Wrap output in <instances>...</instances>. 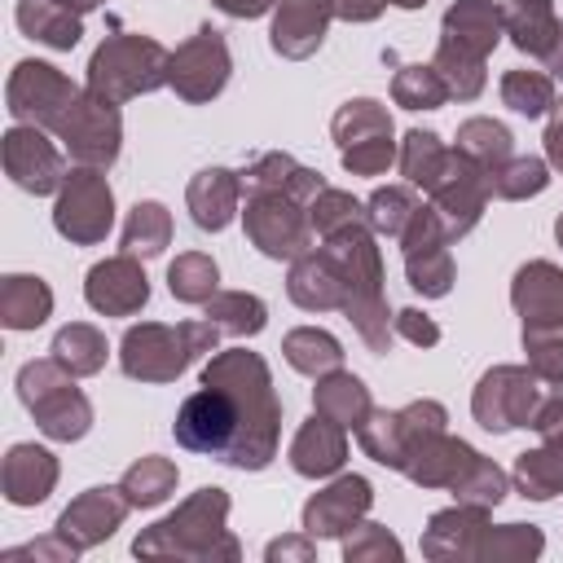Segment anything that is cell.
<instances>
[{"label": "cell", "mask_w": 563, "mask_h": 563, "mask_svg": "<svg viewBox=\"0 0 563 563\" xmlns=\"http://www.w3.org/2000/svg\"><path fill=\"white\" fill-rule=\"evenodd\" d=\"M172 435L180 449L233 471H264L282 444V400L273 391L268 361L246 347L211 352L202 387L176 409Z\"/></svg>", "instance_id": "cell-1"}, {"label": "cell", "mask_w": 563, "mask_h": 563, "mask_svg": "<svg viewBox=\"0 0 563 563\" xmlns=\"http://www.w3.org/2000/svg\"><path fill=\"white\" fill-rule=\"evenodd\" d=\"M325 189V176L303 167L295 154L286 150H268L260 158L246 163L242 172V229L246 242L264 255V260H299L303 251L317 246L312 220H308V202Z\"/></svg>", "instance_id": "cell-2"}, {"label": "cell", "mask_w": 563, "mask_h": 563, "mask_svg": "<svg viewBox=\"0 0 563 563\" xmlns=\"http://www.w3.org/2000/svg\"><path fill=\"white\" fill-rule=\"evenodd\" d=\"M229 493L207 484L189 493L172 515L141 528L132 541L136 559H176V563H238L242 541L229 532Z\"/></svg>", "instance_id": "cell-3"}, {"label": "cell", "mask_w": 563, "mask_h": 563, "mask_svg": "<svg viewBox=\"0 0 563 563\" xmlns=\"http://www.w3.org/2000/svg\"><path fill=\"white\" fill-rule=\"evenodd\" d=\"M339 268H343V286H347V299H343V317L352 321V330L365 339L369 352H387L391 339H396V325H391V308H387V295H383V255H378V233L356 220L330 238H321Z\"/></svg>", "instance_id": "cell-4"}, {"label": "cell", "mask_w": 563, "mask_h": 563, "mask_svg": "<svg viewBox=\"0 0 563 563\" xmlns=\"http://www.w3.org/2000/svg\"><path fill=\"white\" fill-rule=\"evenodd\" d=\"M220 330L202 321H136L119 339V369L136 383H176L198 356H211Z\"/></svg>", "instance_id": "cell-5"}, {"label": "cell", "mask_w": 563, "mask_h": 563, "mask_svg": "<svg viewBox=\"0 0 563 563\" xmlns=\"http://www.w3.org/2000/svg\"><path fill=\"white\" fill-rule=\"evenodd\" d=\"M167 75H172V53L154 35L114 31L92 48L84 88L106 97V101H114V106H123L132 97H145V92L163 88Z\"/></svg>", "instance_id": "cell-6"}, {"label": "cell", "mask_w": 563, "mask_h": 563, "mask_svg": "<svg viewBox=\"0 0 563 563\" xmlns=\"http://www.w3.org/2000/svg\"><path fill=\"white\" fill-rule=\"evenodd\" d=\"M18 400L26 405L35 427L57 444L84 440L92 431V400L75 387V374L53 356L26 361L18 369Z\"/></svg>", "instance_id": "cell-7"}, {"label": "cell", "mask_w": 563, "mask_h": 563, "mask_svg": "<svg viewBox=\"0 0 563 563\" xmlns=\"http://www.w3.org/2000/svg\"><path fill=\"white\" fill-rule=\"evenodd\" d=\"M330 136L339 145L343 172H352V176H383L400 158L396 123H391L387 106L374 101V97L343 101L334 110V119H330Z\"/></svg>", "instance_id": "cell-8"}, {"label": "cell", "mask_w": 563, "mask_h": 563, "mask_svg": "<svg viewBox=\"0 0 563 563\" xmlns=\"http://www.w3.org/2000/svg\"><path fill=\"white\" fill-rule=\"evenodd\" d=\"M4 101H9L4 110L13 114V123H31V128H44V132L62 136L70 114H75V106L84 101V88L70 84L57 66L26 57V62H18L9 70Z\"/></svg>", "instance_id": "cell-9"}, {"label": "cell", "mask_w": 563, "mask_h": 563, "mask_svg": "<svg viewBox=\"0 0 563 563\" xmlns=\"http://www.w3.org/2000/svg\"><path fill=\"white\" fill-rule=\"evenodd\" d=\"M53 229L70 246H97L114 229V189L106 180V167H84L75 163L66 172V185L57 189L53 202Z\"/></svg>", "instance_id": "cell-10"}, {"label": "cell", "mask_w": 563, "mask_h": 563, "mask_svg": "<svg viewBox=\"0 0 563 563\" xmlns=\"http://www.w3.org/2000/svg\"><path fill=\"white\" fill-rule=\"evenodd\" d=\"M449 427V409L440 400H409L405 409H374L361 427H356V444L365 449V457H374L387 471H400L409 449Z\"/></svg>", "instance_id": "cell-11"}, {"label": "cell", "mask_w": 563, "mask_h": 563, "mask_svg": "<svg viewBox=\"0 0 563 563\" xmlns=\"http://www.w3.org/2000/svg\"><path fill=\"white\" fill-rule=\"evenodd\" d=\"M541 387L545 383L532 374V365H493V369H484V378L471 391V413L484 431L506 435V431L532 422Z\"/></svg>", "instance_id": "cell-12"}, {"label": "cell", "mask_w": 563, "mask_h": 563, "mask_svg": "<svg viewBox=\"0 0 563 563\" xmlns=\"http://www.w3.org/2000/svg\"><path fill=\"white\" fill-rule=\"evenodd\" d=\"M396 246H400V260H405V277L422 299H444L453 290V277H457L453 255H449L453 238L444 233L431 202H422L413 211V220H409V229L400 233Z\"/></svg>", "instance_id": "cell-13"}, {"label": "cell", "mask_w": 563, "mask_h": 563, "mask_svg": "<svg viewBox=\"0 0 563 563\" xmlns=\"http://www.w3.org/2000/svg\"><path fill=\"white\" fill-rule=\"evenodd\" d=\"M229 75H233V57H229L224 35L216 26H198L185 44H176L167 88L180 101L202 106V101H216L229 88Z\"/></svg>", "instance_id": "cell-14"}, {"label": "cell", "mask_w": 563, "mask_h": 563, "mask_svg": "<svg viewBox=\"0 0 563 563\" xmlns=\"http://www.w3.org/2000/svg\"><path fill=\"white\" fill-rule=\"evenodd\" d=\"M427 198H431L444 233L457 242V238H466L484 220V207H488L493 194H488V176L462 150H449L440 176L427 185Z\"/></svg>", "instance_id": "cell-15"}, {"label": "cell", "mask_w": 563, "mask_h": 563, "mask_svg": "<svg viewBox=\"0 0 563 563\" xmlns=\"http://www.w3.org/2000/svg\"><path fill=\"white\" fill-rule=\"evenodd\" d=\"M4 176L22 189V194H57L66 185V158L62 150L48 141L44 128L31 123H13L4 132Z\"/></svg>", "instance_id": "cell-16"}, {"label": "cell", "mask_w": 563, "mask_h": 563, "mask_svg": "<svg viewBox=\"0 0 563 563\" xmlns=\"http://www.w3.org/2000/svg\"><path fill=\"white\" fill-rule=\"evenodd\" d=\"M84 299L101 317H136L150 303V277H145V268H141L136 255L119 251V255H110V260H101V264L88 268Z\"/></svg>", "instance_id": "cell-17"}, {"label": "cell", "mask_w": 563, "mask_h": 563, "mask_svg": "<svg viewBox=\"0 0 563 563\" xmlns=\"http://www.w3.org/2000/svg\"><path fill=\"white\" fill-rule=\"evenodd\" d=\"M374 506V488L365 475H334L321 493H312L303 501V532L312 541L325 537H347Z\"/></svg>", "instance_id": "cell-18"}, {"label": "cell", "mask_w": 563, "mask_h": 563, "mask_svg": "<svg viewBox=\"0 0 563 563\" xmlns=\"http://www.w3.org/2000/svg\"><path fill=\"white\" fill-rule=\"evenodd\" d=\"M128 510H132V501L123 497V488L114 484H97V488H84L62 515H57V532L84 554V550H92V545H101V541H110L119 528H123V519H128Z\"/></svg>", "instance_id": "cell-19"}, {"label": "cell", "mask_w": 563, "mask_h": 563, "mask_svg": "<svg viewBox=\"0 0 563 563\" xmlns=\"http://www.w3.org/2000/svg\"><path fill=\"white\" fill-rule=\"evenodd\" d=\"M286 295L303 312H343L347 286H343V268H339V260H334V251L325 242L303 251L299 260H290Z\"/></svg>", "instance_id": "cell-20"}, {"label": "cell", "mask_w": 563, "mask_h": 563, "mask_svg": "<svg viewBox=\"0 0 563 563\" xmlns=\"http://www.w3.org/2000/svg\"><path fill=\"white\" fill-rule=\"evenodd\" d=\"M334 22V4L330 0H282L273 9V26H268V44L277 57L286 62H303L325 44V31Z\"/></svg>", "instance_id": "cell-21"}, {"label": "cell", "mask_w": 563, "mask_h": 563, "mask_svg": "<svg viewBox=\"0 0 563 563\" xmlns=\"http://www.w3.org/2000/svg\"><path fill=\"white\" fill-rule=\"evenodd\" d=\"M475 457H479V449H471L466 440L449 435V427H444V431L422 435V440L409 449L400 475L413 479L418 488H453V484L475 466Z\"/></svg>", "instance_id": "cell-22"}, {"label": "cell", "mask_w": 563, "mask_h": 563, "mask_svg": "<svg viewBox=\"0 0 563 563\" xmlns=\"http://www.w3.org/2000/svg\"><path fill=\"white\" fill-rule=\"evenodd\" d=\"M488 528V510L484 506H466L453 501L444 510H435L422 528V554L431 563H471L475 559V541Z\"/></svg>", "instance_id": "cell-23"}, {"label": "cell", "mask_w": 563, "mask_h": 563, "mask_svg": "<svg viewBox=\"0 0 563 563\" xmlns=\"http://www.w3.org/2000/svg\"><path fill=\"white\" fill-rule=\"evenodd\" d=\"M506 35V22H501V0H453L440 18V40L435 44H449L457 53H471V57H484L501 44Z\"/></svg>", "instance_id": "cell-24"}, {"label": "cell", "mask_w": 563, "mask_h": 563, "mask_svg": "<svg viewBox=\"0 0 563 563\" xmlns=\"http://www.w3.org/2000/svg\"><path fill=\"white\" fill-rule=\"evenodd\" d=\"M510 303L523 325H563V268L550 260H528L510 277Z\"/></svg>", "instance_id": "cell-25"}, {"label": "cell", "mask_w": 563, "mask_h": 563, "mask_svg": "<svg viewBox=\"0 0 563 563\" xmlns=\"http://www.w3.org/2000/svg\"><path fill=\"white\" fill-rule=\"evenodd\" d=\"M286 457H290V471L303 475V479L339 475L343 462H347V427L330 422L325 413H312L308 422H299Z\"/></svg>", "instance_id": "cell-26"}, {"label": "cell", "mask_w": 563, "mask_h": 563, "mask_svg": "<svg viewBox=\"0 0 563 563\" xmlns=\"http://www.w3.org/2000/svg\"><path fill=\"white\" fill-rule=\"evenodd\" d=\"M57 457L44 444H13L0 462V488L9 506H40L57 488Z\"/></svg>", "instance_id": "cell-27"}, {"label": "cell", "mask_w": 563, "mask_h": 563, "mask_svg": "<svg viewBox=\"0 0 563 563\" xmlns=\"http://www.w3.org/2000/svg\"><path fill=\"white\" fill-rule=\"evenodd\" d=\"M238 202H242V172H229V167H202L189 189H185V207H189V220L202 229V233H220L233 224L238 216Z\"/></svg>", "instance_id": "cell-28"}, {"label": "cell", "mask_w": 563, "mask_h": 563, "mask_svg": "<svg viewBox=\"0 0 563 563\" xmlns=\"http://www.w3.org/2000/svg\"><path fill=\"white\" fill-rule=\"evenodd\" d=\"M18 26L35 44L70 53L84 35V9L75 0H18Z\"/></svg>", "instance_id": "cell-29"}, {"label": "cell", "mask_w": 563, "mask_h": 563, "mask_svg": "<svg viewBox=\"0 0 563 563\" xmlns=\"http://www.w3.org/2000/svg\"><path fill=\"white\" fill-rule=\"evenodd\" d=\"M312 413H325L330 422L356 431L374 413V400H369V387L352 369L339 365V369H330V374L317 378V387H312Z\"/></svg>", "instance_id": "cell-30"}, {"label": "cell", "mask_w": 563, "mask_h": 563, "mask_svg": "<svg viewBox=\"0 0 563 563\" xmlns=\"http://www.w3.org/2000/svg\"><path fill=\"white\" fill-rule=\"evenodd\" d=\"M53 317V290L44 277L9 273L0 277V325L4 330H40Z\"/></svg>", "instance_id": "cell-31"}, {"label": "cell", "mask_w": 563, "mask_h": 563, "mask_svg": "<svg viewBox=\"0 0 563 563\" xmlns=\"http://www.w3.org/2000/svg\"><path fill=\"white\" fill-rule=\"evenodd\" d=\"M510 484L528 501H554L563 493V440H541L537 449L519 453Z\"/></svg>", "instance_id": "cell-32"}, {"label": "cell", "mask_w": 563, "mask_h": 563, "mask_svg": "<svg viewBox=\"0 0 563 563\" xmlns=\"http://www.w3.org/2000/svg\"><path fill=\"white\" fill-rule=\"evenodd\" d=\"M501 22H506L510 44L528 57H541L559 26L554 0H501Z\"/></svg>", "instance_id": "cell-33"}, {"label": "cell", "mask_w": 563, "mask_h": 563, "mask_svg": "<svg viewBox=\"0 0 563 563\" xmlns=\"http://www.w3.org/2000/svg\"><path fill=\"white\" fill-rule=\"evenodd\" d=\"M453 141H457L453 150H462V154H466L484 176H493L506 158H515V136H510V128H506V123H497V119H488V114L462 119Z\"/></svg>", "instance_id": "cell-34"}, {"label": "cell", "mask_w": 563, "mask_h": 563, "mask_svg": "<svg viewBox=\"0 0 563 563\" xmlns=\"http://www.w3.org/2000/svg\"><path fill=\"white\" fill-rule=\"evenodd\" d=\"M176 479H180V466H176L172 457L145 453V457H136V462L123 471L119 488H123V497L132 501V510H150V506H163V501L176 493Z\"/></svg>", "instance_id": "cell-35"}, {"label": "cell", "mask_w": 563, "mask_h": 563, "mask_svg": "<svg viewBox=\"0 0 563 563\" xmlns=\"http://www.w3.org/2000/svg\"><path fill=\"white\" fill-rule=\"evenodd\" d=\"M53 361H62L75 378H92V374H101L106 369V356H110V343H106V334L97 330V325H88V321H70V325H62L57 334H53Z\"/></svg>", "instance_id": "cell-36"}, {"label": "cell", "mask_w": 563, "mask_h": 563, "mask_svg": "<svg viewBox=\"0 0 563 563\" xmlns=\"http://www.w3.org/2000/svg\"><path fill=\"white\" fill-rule=\"evenodd\" d=\"M541 550L545 537L537 523H488L475 541V563H532Z\"/></svg>", "instance_id": "cell-37"}, {"label": "cell", "mask_w": 563, "mask_h": 563, "mask_svg": "<svg viewBox=\"0 0 563 563\" xmlns=\"http://www.w3.org/2000/svg\"><path fill=\"white\" fill-rule=\"evenodd\" d=\"M207 321L220 330V334H233V339H251L268 325V303L251 290H216L207 303H202Z\"/></svg>", "instance_id": "cell-38"}, {"label": "cell", "mask_w": 563, "mask_h": 563, "mask_svg": "<svg viewBox=\"0 0 563 563\" xmlns=\"http://www.w3.org/2000/svg\"><path fill=\"white\" fill-rule=\"evenodd\" d=\"M282 356L295 374H308V378H321L330 369L343 365V343L330 334V330H317V325H299L282 339Z\"/></svg>", "instance_id": "cell-39"}, {"label": "cell", "mask_w": 563, "mask_h": 563, "mask_svg": "<svg viewBox=\"0 0 563 563\" xmlns=\"http://www.w3.org/2000/svg\"><path fill=\"white\" fill-rule=\"evenodd\" d=\"M172 246V211L154 198H141L123 220V251L136 260H154Z\"/></svg>", "instance_id": "cell-40"}, {"label": "cell", "mask_w": 563, "mask_h": 563, "mask_svg": "<svg viewBox=\"0 0 563 563\" xmlns=\"http://www.w3.org/2000/svg\"><path fill=\"white\" fill-rule=\"evenodd\" d=\"M422 207V198H418V189L405 180V185H383V189H374L369 198H365V224L378 233V238H387V242H400V233L409 229V220H413V211Z\"/></svg>", "instance_id": "cell-41"}, {"label": "cell", "mask_w": 563, "mask_h": 563, "mask_svg": "<svg viewBox=\"0 0 563 563\" xmlns=\"http://www.w3.org/2000/svg\"><path fill=\"white\" fill-rule=\"evenodd\" d=\"M167 290H172V299L202 308V303L220 290V268H216V260H211L207 251H180V255L167 264Z\"/></svg>", "instance_id": "cell-42"}, {"label": "cell", "mask_w": 563, "mask_h": 563, "mask_svg": "<svg viewBox=\"0 0 563 563\" xmlns=\"http://www.w3.org/2000/svg\"><path fill=\"white\" fill-rule=\"evenodd\" d=\"M501 106H510L515 114L523 119H541L550 114L554 106V75L550 70H528V66H515L501 75Z\"/></svg>", "instance_id": "cell-43"}, {"label": "cell", "mask_w": 563, "mask_h": 563, "mask_svg": "<svg viewBox=\"0 0 563 563\" xmlns=\"http://www.w3.org/2000/svg\"><path fill=\"white\" fill-rule=\"evenodd\" d=\"M545 185H550V163L545 158H532V154H515V158H506L488 176V194L501 198V202L537 198V194H545Z\"/></svg>", "instance_id": "cell-44"}, {"label": "cell", "mask_w": 563, "mask_h": 563, "mask_svg": "<svg viewBox=\"0 0 563 563\" xmlns=\"http://www.w3.org/2000/svg\"><path fill=\"white\" fill-rule=\"evenodd\" d=\"M444 158H449V145H444L435 132H427V128H409L405 141H400V158H396V163H400V176H405L413 189L427 194V185L440 176Z\"/></svg>", "instance_id": "cell-45"}, {"label": "cell", "mask_w": 563, "mask_h": 563, "mask_svg": "<svg viewBox=\"0 0 563 563\" xmlns=\"http://www.w3.org/2000/svg\"><path fill=\"white\" fill-rule=\"evenodd\" d=\"M431 66L440 70V79L449 88V101H475L484 92V84H488V62L471 57V53H457L449 44H435Z\"/></svg>", "instance_id": "cell-46"}, {"label": "cell", "mask_w": 563, "mask_h": 563, "mask_svg": "<svg viewBox=\"0 0 563 563\" xmlns=\"http://www.w3.org/2000/svg\"><path fill=\"white\" fill-rule=\"evenodd\" d=\"M391 101L405 106V110H440L449 101V88L440 79V70L427 62H409L391 75Z\"/></svg>", "instance_id": "cell-47"}, {"label": "cell", "mask_w": 563, "mask_h": 563, "mask_svg": "<svg viewBox=\"0 0 563 563\" xmlns=\"http://www.w3.org/2000/svg\"><path fill=\"white\" fill-rule=\"evenodd\" d=\"M453 493V501H466V506H484V510H493V506H501V497L510 493V475L493 462V457H475V466L449 488Z\"/></svg>", "instance_id": "cell-48"}, {"label": "cell", "mask_w": 563, "mask_h": 563, "mask_svg": "<svg viewBox=\"0 0 563 563\" xmlns=\"http://www.w3.org/2000/svg\"><path fill=\"white\" fill-rule=\"evenodd\" d=\"M308 220H312V233H317V238H330V233H339V229L365 220V202H356L347 189L325 185V189L308 202Z\"/></svg>", "instance_id": "cell-49"}, {"label": "cell", "mask_w": 563, "mask_h": 563, "mask_svg": "<svg viewBox=\"0 0 563 563\" xmlns=\"http://www.w3.org/2000/svg\"><path fill=\"white\" fill-rule=\"evenodd\" d=\"M343 559H347V563H400L405 550H400V541H396L383 523L361 519V523L343 537Z\"/></svg>", "instance_id": "cell-50"}, {"label": "cell", "mask_w": 563, "mask_h": 563, "mask_svg": "<svg viewBox=\"0 0 563 563\" xmlns=\"http://www.w3.org/2000/svg\"><path fill=\"white\" fill-rule=\"evenodd\" d=\"M523 352L541 383L563 387V325H523Z\"/></svg>", "instance_id": "cell-51"}, {"label": "cell", "mask_w": 563, "mask_h": 563, "mask_svg": "<svg viewBox=\"0 0 563 563\" xmlns=\"http://www.w3.org/2000/svg\"><path fill=\"white\" fill-rule=\"evenodd\" d=\"M528 427H532L541 440H563V387H559V383H545V387H541V400H537Z\"/></svg>", "instance_id": "cell-52"}, {"label": "cell", "mask_w": 563, "mask_h": 563, "mask_svg": "<svg viewBox=\"0 0 563 563\" xmlns=\"http://www.w3.org/2000/svg\"><path fill=\"white\" fill-rule=\"evenodd\" d=\"M391 325H396V339H405V343H413V347H435V343H440V325H435L422 308H400V312L391 317Z\"/></svg>", "instance_id": "cell-53"}, {"label": "cell", "mask_w": 563, "mask_h": 563, "mask_svg": "<svg viewBox=\"0 0 563 563\" xmlns=\"http://www.w3.org/2000/svg\"><path fill=\"white\" fill-rule=\"evenodd\" d=\"M4 559L13 563V559H48V563H75L79 559V550L53 528V537H40V541H26V545H13V550H4Z\"/></svg>", "instance_id": "cell-54"}, {"label": "cell", "mask_w": 563, "mask_h": 563, "mask_svg": "<svg viewBox=\"0 0 563 563\" xmlns=\"http://www.w3.org/2000/svg\"><path fill=\"white\" fill-rule=\"evenodd\" d=\"M264 559H268V563H312V559H317V545H312L308 532H299V537H277V541L264 545Z\"/></svg>", "instance_id": "cell-55"}, {"label": "cell", "mask_w": 563, "mask_h": 563, "mask_svg": "<svg viewBox=\"0 0 563 563\" xmlns=\"http://www.w3.org/2000/svg\"><path fill=\"white\" fill-rule=\"evenodd\" d=\"M545 163L563 176V97H554V106H550V123H545Z\"/></svg>", "instance_id": "cell-56"}, {"label": "cell", "mask_w": 563, "mask_h": 563, "mask_svg": "<svg viewBox=\"0 0 563 563\" xmlns=\"http://www.w3.org/2000/svg\"><path fill=\"white\" fill-rule=\"evenodd\" d=\"M330 4H334V18L343 22H374L387 9V0H330Z\"/></svg>", "instance_id": "cell-57"}, {"label": "cell", "mask_w": 563, "mask_h": 563, "mask_svg": "<svg viewBox=\"0 0 563 563\" xmlns=\"http://www.w3.org/2000/svg\"><path fill=\"white\" fill-rule=\"evenodd\" d=\"M224 18H242V22H251V18H264L268 9H277L282 0H211Z\"/></svg>", "instance_id": "cell-58"}, {"label": "cell", "mask_w": 563, "mask_h": 563, "mask_svg": "<svg viewBox=\"0 0 563 563\" xmlns=\"http://www.w3.org/2000/svg\"><path fill=\"white\" fill-rule=\"evenodd\" d=\"M541 62H545V70H550L554 79H563V18H559V26H554V40H550V48L541 53Z\"/></svg>", "instance_id": "cell-59"}, {"label": "cell", "mask_w": 563, "mask_h": 563, "mask_svg": "<svg viewBox=\"0 0 563 563\" xmlns=\"http://www.w3.org/2000/svg\"><path fill=\"white\" fill-rule=\"evenodd\" d=\"M387 4H396V9H422L427 0H387Z\"/></svg>", "instance_id": "cell-60"}, {"label": "cell", "mask_w": 563, "mask_h": 563, "mask_svg": "<svg viewBox=\"0 0 563 563\" xmlns=\"http://www.w3.org/2000/svg\"><path fill=\"white\" fill-rule=\"evenodd\" d=\"M554 238H559V246H563V211H559V220H554Z\"/></svg>", "instance_id": "cell-61"}, {"label": "cell", "mask_w": 563, "mask_h": 563, "mask_svg": "<svg viewBox=\"0 0 563 563\" xmlns=\"http://www.w3.org/2000/svg\"><path fill=\"white\" fill-rule=\"evenodd\" d=\"M75 4H79V9L88 13V9H97V4H106V0H75Z\"/></svg>", "instance_id": "cell-62"}]
</instances>
